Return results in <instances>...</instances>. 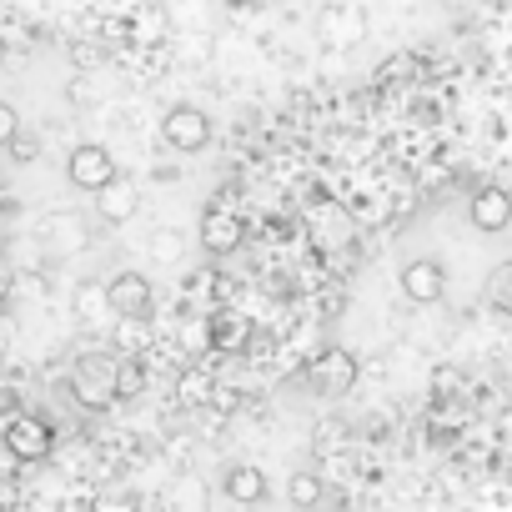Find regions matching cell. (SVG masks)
<instances>
[{
    "mask_svg": "<svg viewBox=\"0 0 512 512\" xmlns=\"http://www.w3.org/2000/svg\"><path fill=\"white\" fill-rule=\"evenodd\" d=\"M71 392H76V402L91 407V412L116 407V362L101 357V352L81 357V362L71 367Z\"/></svg>",
    "mask_w": 512,
    "mask_h": 512,
    "instance_id": "cell-1",
    "label": "cell"
},
{
    "mask_svg": "<svg viewBox=\"0 0 512 512\" xmlns=\"http://www.w3.org/2000/svg\"><path fill=\"white\" fill-rule=\"evenodd\" d=\"M307 382L322 392V397H347L357 387V357L347 347H322L312 362H307Z\"/></svg>",
    "mask_w": 512,
    "mask_h": 512,
    "instance_id": "cell-2",
    "label": "cell"
},
{
    "mask_svg": "<svg viewBox=\"0 0 512 512\" xmlns=\"http://www.w3.org/2000/svg\"><path fill=\"white\" fill-rule=\"evenodd\" d=\"M106 307H111L121 322H146L151 307H156V292H151V282H146L141 272H116V277L106 282Z\"/></svg>",
    "mask_w": 512,
    "mask_h": 512,
    "instance_id": "cell-3",
    "label": "cell"
},
{
    "mask_svg": "<svg viewBox=\"0 0 512 512\" xmlns=\"http://www.w3.org/2000/svg\"><path fill=\"white\" fill-rule=\"evenodd\" d=\"M66 176H71V186H81V191H106L111 181H116V161H111V151L106 146H96V141H86V146H76L71 156H66Z\"/></svg>",
    "mask_w": 512,
    "mask_h": 512,
    "instance_id": "cell-4",
    "label": "cell"
},
{
    "mask_svg": "<svg viewBox=\"0 0 512 512\" xmlns=\"http://www.w3.org/2000/svg\"><path fill=\"white\" fill-rule=\"evenodd\" d=\"M241 236H246V221H241V211H231L226 201H211V206L201 211V246H206L211 256H231V251L241 246Z\"/></svg>",
    "mask_w": 512,
    "mask_h": 512,
    "instance_id": "cell-5",
    "label": "cell"
},
{
    "mask_svg": "<svg viewBox=\"0 0 512 512\" xmlns=\"http://www.w3.org/2000/svg\"><path fill=\"white\" fill-rule=\"evenodd\" d=\"M0 442H6V452H11L16 462H46V457H51V427H46L41 417H31V412L11 417Z\"/></svg>",
    "mask_w": 512,
    "mask_h": 512,
    "instance_id": "cell-6",
    "label": "cell"
},
{
    "mask_svg": "<svg viewBox=\"0 0 512 512\" xmlns=\"http://www.w3.org/2000/svg\"><path fill=\"white\" fill-rule=\"evenodd\" d=\"M161 136L176 146V151H201L211 141V116L201 106H171L161 116Z\"/></svg>",
    "mask_w": 512,
    "mask_h": 512,
    "instance_id": "cell-7",
    "label": "cell"
},
{
    "mask_svg": "<svg viewBox=\"0 0 512 512\" xmlns=\"http://www.w3.org/2000/svg\"><path fill=\"white\" fill-rule=\"evenodd\" d=\"M442 292H447V272H442V262H432V256H417V262L402 267V297H407V302L432 307V302H442Z\"/></svg>",
    "mask_w": 512,
    "mask_h": 512,
    "instance_id": "cell-8",
    "label": "cell"
},
{
    "mask_svg": "<svg viewBox=\"0 0 512 512\" xmlns=\"http://www.w3.org/2000/svg\"><path fill=\"white\" fill-rule=\"evenodd\" d=\"M467 216H472L477 231H507L512 226V196L502 186H482V191H472Z\"/></svg>",
    "mask_w": 512,
    "mask_h": 512,
    "instance_id": "cell-9",
    "label": "cell"
},
{
    "mask_svg": "<svg viewBox=\"0 0 512 512\" xmlns=\"http://www.w3.org/2000/svg\"><path fill=\"white\" fill-rule=\"evenodd\" d=\"M267 472L262 467H251V462H241V467H231L226 472V497L231 502H241V507H256V502H267Z\"/></svg>",
    "mask_w": 512,
    "mask_h": 512,
    "instance_id": "cell-10",
    "label": "cell"
},
{
    "mask_svg": "<svg viewBox=\"0 0 512 512\" xmlns=\"http://www.w3.org/2000/svg\"><path fill=\"white\" fill-rule=\"evenodd\" d=\"M206 327H211V347H221V352H241V347H251V322L236 317V312H211Z\"/></svg>",
    "mask_w": 512,
    "mask_h": 512,
    "instance_id": "cell-11",
    "label": "cell"
},
{
    "mask_svg": "<svg viewBox=\"0 0 512 512\" xmlns=\"http://www.w3.org/2000/svg\"><path fill=\"white\" fill-rule=\"evenodd\" d=\"M136 206H141V191H136L131 181H111V186L96 196V211H101L106 221H131Z\"/></svg>",
    "mask_w": 512,
    "mask_h": 512,
    "instance_id": "cell-12",
    "label": "cell"
},
{
    "mask_svg": "<svg viewBox=\"0 0 512 512\" xmlns=\"http://www.w3.org/2000/svg\"><path fill=\"white\" fill-rule=\"evenodd\" d=\"M211 397H216V382H211V372H201L196 362L176 377V402L181 407H211Z\"/></svg>",
    "mask_w": 512,
    "mask_h": 512,
    "instance_id": "cell-13",
    "label": "cell"
},
{
    "mask_svg": "<svg viewBox=\"0 0 512 512\" xmlns=\"http://www.w3.org/2000/svg\"><path fill=\"white\" fill-rule=\"evenodd\" d=\"M487 302H492V312L512 317V262H497L487 272Z\"/></svg>",
    "mask_w": 512,
    "mask_h": 512,
    "instance_id": "cell-14",
    "label": "cell"
},
{
    "mask_svg": "<svg viewBox=\"0 0 512 512\" xmlns=\"http://www.w3.org/2000/svg\"><path fill=\"white\" fill-rule=\"evenodd\" d=\"M287 492H292L297 512H317V507H322V497H327V487H322V477H317V472H297Z\"/></svg>",
    "mask_w": 512,
    "mask_h": 512,
    "instance_id": "cell-15",
    "label": "cell"
},
{
    "mask_svg": "<svg viewBox=\"0 0 512 512\" xmlns=\"http://www.w3.org/2000/svg\"><path fill=\"white\" fill-rule=\"evenodd\" d=\"M176 342L191 352V357H201V352H211V327H206V317H186L181 327H176Z\"/></svg>",
    "mask_w": 512,
    "mask_h": 512,
    "instance_id": "cell-16",
    "label": "cell"
},
{
    "mask_svg": "<svg viewBox=\"0 0 512 512\" xmlns=\"http://www.w3.org/2000/svg\"><path fill=\"white\" fill-rule=\"evenodd\" d=\"M141 387H146V367L141 362H116V402L141 397Z\"/></svg>",
    "mask_w": 512,
    "mask_h": 512,
    "instance_id": "cell-17",
    "label": "cell"
},
{
    "mask_svg": "<svg viewBox=\"0 0 512 512\" xmlns=\"http://www.w3.org/2000/svg\"><path fill=\"white\" fill-rule=\"evenodd\" d=\"M16 136H21V116H16L11 101H0V146H11Z\"/></svg>",
    "mask_w": 512,
    "mask_h": 512,
    "instance_id": "cell-18",
    "label": "cell"
},
{
    "mask_svg": "<svg viewBox=\"0 0 512 512\" xmlns=\"http://www.w3.org/2000/svg\"><path fill=\"white\" fill-rule=\"evenodd\" d=\"M96 512H136V497H131V492H106V497L96 502Z\"/></svg>",
    "mask_w": 512,
    "mask_h": 512,
    "instance_id": "cell-19",
    "label": "cell"
},
{
    "mask_svg": "<svg viewBox=\"0 0 512 512\" xmlns=\"http://www.w3.org/2000/svg\"><path fill=\"white\" fill-rule=\"evenodd\" d=\"M457 387H462V377H457L452 367H442V372H432V392H437V397H447V392H457Z\"/></svg>",
    "mask_w": 512,
    "mask_h": 512,
    "instance_id": "cell-20",
    "label": "cell"
},
{
    "mask_svg": "<svg viewBox=\"0 0 512 512\" xmlns=\"http://www.w3.org/2000/svg\"><path fill=\"white\" fill-rule=\"evenodd\" d=\"M151 256H176V231H156V241H151Z\"/></svg>",
    "mask_w": 512,
    "mask_h": 512,
    "instance_id": "cell-21",
    "label": "cell"
},
{
    "mask_svg": "<svg viewBox=\"0 0 512 512\" xmlns=\"http://www.w3.org/2000/svg\"><path fill=\"white\" fill-rule=\"evenodd\" d=\"M507 352H512V342H507Z\"/></svg>",
    "mask_w": 512,
    "mask_h": 512,
    "instance_id": "cell-22",
    "label": "cell"
}]
</instances>
